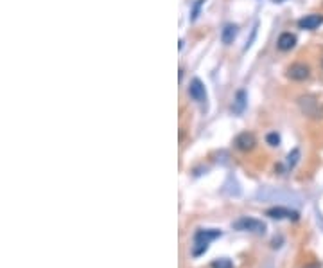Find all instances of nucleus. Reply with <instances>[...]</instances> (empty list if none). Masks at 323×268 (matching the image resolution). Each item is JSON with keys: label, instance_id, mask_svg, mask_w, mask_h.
I'll return each mask as SVG.
<instances>
[{"label": "nucleus", "instance_id": "nucleus-1", "mask_svg": "<svg viewBox=\"0 0 323 268\" xmlns=\"http://www.w3.org/2000/svg\"><path fill=\"white\" fill-rule=\"evenodd\" d=\"M221 238V230L217 229H199L198 232L194 234V246H192V255L199 257L201 254L208 250V245L214 239Z\"/></svg>", "mask_w": 323, "mask_h": 268}, {"label": "nucleus", "instance_id": "nucleus-2", "mask_svg": "<svg viewBox=\"0 0 323 268\" xmlns=\"http://www.w3.org/2000/svg\"><path fill=\"white\" fill-rule=\"evenodd\" d=\"M232 227L235 230H244V232H257V234L266 232V223H262L260 220H255V218H248V216H242V218H239V220H235L232 223Z\"/></svg>", "mask_w": 323, "mask_h": 268}, {"label": "nucleus", "instance_id": "nucleus-3", "mask_svg": "<svg viewBox=\"0 0 323 268\" xmlns=\"http://www.w3.org/2000/svg\"><path fill=\"white\" fill-rule=\"evenodd\" d=\"M233 144H235V148L237 150H241V152H251L255 148V144H257V139H255V135L250 133V131H242V133H239L235 137Z\"/></svg>", "mask_w": 323, "mask_h": 268}, {"label": "nucleus", "instance_id": "nucleus-4", "mask_svg": "<svg viewBox=\"0 0 323 268\" xmlns=\"http://www.w3.org/2000/svg\"><path fill=\"white\" fill-rule=\"evenodd\" d=\"M189 95L192 97L196 103H203V101H207V88L203 85L201 79H192L190 81V87H189Z\"/></svg>", "mask_w": 323, "mask_h": 268}, {"label": "nucleus", "instance_id": "nucleus-5", "mask_svg": "<svg viewBox=\"0 0 323 268\" xmlns=\"http://www.w3.org/2000/svg\"><path fill=\"white\" fill-rule=\"evenodd\" d=\"M266 216H269V218H275V220H293V221H296L298 220V212L296 211H291V209H287V207H273V209H267L266 211Z\"/></svg>", "mask_w": 323, "mask_h": 268}, {"label": "nucleus", "instance_id": "nucleus-6", "mask_svg": "<svg viewBox=\"0 0 323 268\" xmlns=\"http://www.w3.org/2000/svg\"><path fill=\"white\" fill-rule=\"evenodd\" d=\"M287 76L294 81H303L310 76V69L305 65V63H294V65L289 67Z\"/></svg>", "mask_w": 323, "mask_h": 268}, {"label": "nucleus", "instance_id": "nucleus-7", "mask_svg": "<svg viewBox=\"0 0 323 268\" xmlns=\"http://www.w3.org/2000/svg\"><path fill=\"white\" fill-rule=\"evenodd\" d=\"M319 26H323V15H307V17L300 18L298 20V27L300 29H307V31H314Z\"/></svg>", "mask_w": 323, "mask_h": 268}, {"label": "nucleus", "instance_id": "nucleus-8", "mask_svg": "<svg viewBox=\"0 0 323 268\" xmlns=\"http://www.w3.org/2000/svg\"><path fill=\"white\" fill-rule=\"evenodd\" d=\"M294 45H296V36H294L293 33H282V35L278 36V40H276V47L284 52L291 51Z\"/></svg>", "mask_w": 323, "mask_h": 268}, {"label": "nucleus", "instance_id": "nucleus-9", "mask_svg": "<svg viewBox=\"0 0 323 268\" xmlns=\"http://www.w3.org/2000/svg\"><path fill=\"white\" fill-rule=\"evenodd\" d=\"M237 26L235 24H226V26L223 27V31H221V42H223L224 45H230L233 44V40L237 38Z\"/></svg>", "mask_w": 323, "mask_h": 268}, {"label": "nucleus", "instance_id": "nucleus-10", "mask_svg": "<svg viewBox=\"0 0 323 268\" xmlns=\"http://www.w3.org/2000/svg\"><path fill=\"white\" fill-rule=\"evenodd\" d=\"M246 101H248V97H246V92L244 90H239L235 94V99H233V104H232V110L233 113H237V115H241L242 112H244L246 108Z\"/></svg>", "mask_w": 323, "mask_h": 268}, {"label": "nucleus", "instance_id": "nucleus-11", "mask_svg": "<svg viewBox=\"0 0 323 268\" xmlns=\"http://www.w3.org/2000/svg\"><path fill=\"white\" fill-rule=\"evenodd\" d=\"M212 268H233V263L226 257H221V259H215L212 263Z\"/></svg>", "mask_w": 323, "mask_h": 268}, {"label": "nucleus", "instance_id": "nucleus-12", "mask_svg": "<svg viewBox=\"0 0 323 268\" xmlns=\"http://www.w3.org/2000/svg\"><path fill=\"white\" fill-rule=\"evenodd\" d=\"M205 4V0H198L196 4H194V8H192V13H190V22H196L198 20V17H199V11H201V6Z\"/></svg>", "mask_w": 323, "mask_h": 268}, {"label": "nucleus", "instance_id": "nucleus-13", "mask_svg": "<svg viewBox=\"0 0 323 268\" xmlns=\"http://www.w3.org/2000/svg\"><path fill=\"white\" fill-rule=\"evenodd\" d=\"M266 143L269 144V146H278L280 144V135L276 133V131H271V133H267L266 135Z\"/></svg>", "mask_w": 323, "mask_h": 268}, {"label": "nucleus", "instance_id": "nucleus-14", "mask_svg": "<svg viewBox=\"0 0 323 268\" xmlns=\"http://www.w3.org/2000/svg\"><path fill=\"white\" fill-rule=\"evenodd\" d=\"M298 157H300V150H296V148H294L293 152H291V153L287 155V166H289V168H293V166L296 164V162H298Z\"/></svg>", "mask_w": 323, "mask_h": 268}, {"label": "nucleus", "instance_id": "nucleus-15", "mask_svg": "<svg viewBox=\"0 0 323 268\" xmlns=\"http://www.w3.org/2000/svg\"><path fill=\"white\" fill-rule=\"evenodd\" d=\"M303 268H321V264H319V263H310V264H305Z\"/></svg>", "mask_w": 323, "mask_h": 268}]
</instances>
